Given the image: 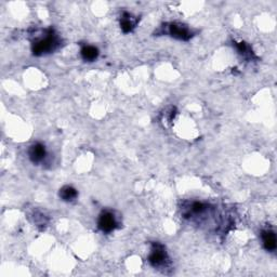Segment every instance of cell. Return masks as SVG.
Returning <instances> with one entry per match:
<instances>
[{
	"mask_svg": "<svg viewBox=\"0 0 277 277\" xmlns=\"http://www.w3.org/2000/svg\"><path fill=\"white\" fill-rule=\"evenodd\" d=\"M60 44H61V40L59 36L54 33L53 29L49 28L43 37L37 39L32 43V51L34 55L40 57V55L54 52L60 47Z\"/></svg>",
	"mask_w": 277,
	"mask_h": 277,
	"instance_id": "1",
	"label": "cell"
},
{
	"mask_svg": "<svg viewBox=\"0 0 277 277\" xmlns=\"http://www.w3.org/2000/svg\"><path fill=\"white\" fill-rule=\"evenodd\" d=\"M149 264L155 269L166 268L169 263V256L166 251L165 246L160 243H153L150 247V254L149 256Z\"/></svg>",
	"mask_w": 277,
	"mask_h": 277,
	"instance_id": "2",
	"label": "cell"
},
{
	"mask_svg": "<svg viewBox=\"0 0 277 277\" xmlns=\"http://www.w3.org/2000/svg\"><path fill=\"white\" fill-rule=\"evenodd\" d=\"M166 28H167V34L170 37H172L174 39L182 40V42H189V40L192 38L194 35L193 32L186 26L181 23H168L166 24Z\"/></svg>",
	"mask_w": 277,
	"mask_h": 277,
	"instance_id": "3",
	"label": "cell"
},
{
	"mask_svg": "<svg viewBox=\"0 0 277 277\" xmlns=\"http://www.w3.org/2000/svg\"><path fill=\"white\" fill-rule=\"evenodd\" d=\"M98 228L105 234H109L118 228V222L112 211L105 210L100 213L98 219Z\"/></svg>",
	"mask_w": 277,
	"mask_h": 277,
	"instance_id": "4",
	"label": "cell"
},
{
	"mask_svg": "<svg viewBox=\"0 0 277 277\" xmlns=\"http://www.w3.org/2000/svg\"><path fill=\"white\" fill-rule=\"evenodd\" d=\"M47 156V149L44 148V145L42 143H34L31 145L28 149V157L31 159V162L35 165H38L43 162V159Z\"/></svg>",
	"mask_w": 277,
	"mask_h": 277,
	"instance_id": "5",
	"label": "cell"
},
{
	"mask_svg": "<svg viewBox=\"0 0 277 277\" xmlns=\"http://www.w3.org/2000/svg\"><path fill=\"white\" fill-rule=\"evenodd\" d=\"M139 20L133 17L132 14L129 12H124L123 16L120 17V28H122L123 33L128 34L131 33L137 26Z\"/></svg>",
	"mask_w": 277,
	"mask_h": 277,
	"instance_id": "6",
	"label": "cell"
},
{
	"mask_svg": "<svg viewBox=\"0 0 277 277\" xmlns=\"http://www.w3.org/2000/svg\"><path fill=\"white\" fill-rule=\"evenodd\" d=\"M261 238H262V244L265 250L268 251H275L276 249V235L275 232L272 230H265L262 231L261 233Z\"/></svg>",
	"mask_w": 277,
	"mask_h": 277,
	"instance_id": "7",
	"label": "cell"
},
{
	"mask_svg": "<svg viewBox=\"0 0 277 277\" xmlns=\"http://www.w3.org/2000/svg\"><path fill=\"white\" fill-rule=\"evenodd\" d=\"M99 49L94 46H84L80 50V55L85 62H94L99 58Z\"/></svg>",
	"mask_w": 277,
	"mask_h": 277,
	"instance_id": "8",
	"label": "cell"
},
{
	"mask_svg": "<svg viewBox=\"0 0 277 277\" xmlns=\"http://www.w3.org/2000/svg\"><path fill=\"white\" fill-rule=\"evenodd\" d=\"M59 196L63 201H73L77 198L78 191L75 188H73V186L65 185L61 190H60Z\"/></svg>",
	"mask_w": 277,
	"mask_h": 277,
	"instance_id": "9",
	"label": "cell"
},
{
	"mask_svg": "<svg viewBox=\"0 0 277 277\" xmlns=\"http://www.w3.org/2000/svg\"><path fill=\"white\" fill-rule=\"evenodd\" d=\"M234 46H235L236 50H237V51H238V53L240 55H243L244 58H253V57H255L254 52L251 51L250 47L246 43H244V42H239V43L235 42Z\"/></svg>",
	"mask_w": 277,
	"mask_h": 277,
	"instance_id": "10",
	"label": "cell"
}]
</instances>
